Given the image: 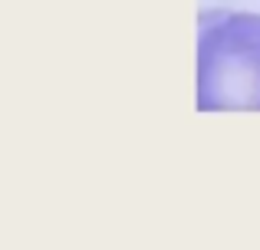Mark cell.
Here are the masks:
<instances>
[{
    "mask_svg": "<svg viewBox=\"0 0 260 250\" xmlns=\"http://www.w3.org/2000/svg\"><path fill=\"white\" fill-rule=\"evenodd\" d=\"M198 105L260 109V17L237 10L201 13Z\"/></svg>",
    "mask_w": 260,
    "mask_h": 250,
    "instance_id": "1",
    "label": "cell"
}]
</instances>
